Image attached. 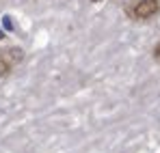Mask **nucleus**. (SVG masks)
Listing matches in <instances>:
<instances>
[{
    "instance_id": "obj_3",
    "label": "nucleus",
    "mask_w": 160,
    "mask_h": 153,
    "mask_svg": "<svg viewBox=\"0 0 160 153\" xmlns=\"http://www.w3.org/2000/svg\"><path fill=\"white\" fill-rule=\"evenodd\" d=\"M2 28H4V30H9V32L18 30V26L13 24V17H11V15H2Z\"/></svg>"
},
{
    "instance_id": "obj_2",
    "label": "nucleus",
    "mask_w": 160,
    "mask_h": 153,
    "mask_svg": "<svg viewBox=\"0 0 160 153\" xmlns=\"http://www.w3.org/2000/svg\"><path fill=\"white\" fill-rule=\"evenodd\" d=\"M24 60V50L22 48H4L0 50V78H7L11 69Z\"/></svg>"
},
{
    "instance_id": "obj_4",
    "label": "nucleus",
    "mask_w": 160,
    "mask_h": 153,
    "mask_svg": "<svg viewBox=\"0 0 160 153\" xmlns=\"http://www.w3.org/2000/svg\"><path fill=\"white\" fill-rule=\"evenodd\" d=\"M2 39H7V30H4V28H0V41H2Z\"/></svg>"
},
{
    "instance_id": "obj_5",
    "label": "nucleus",
    "mask_w": 160,
    "mask_h": 153,
    "mask_svg": "<svg viewBox=\"0 0 160 153\" xmlns=\"http://www.w3.org/2000/svg\"><path fill=\"white\" fill-rule=\"evenodd\" d=\"M154 56H160V45L156 48V50H154Z\"/></svg>"
},
{
    "instance_id": "obj_1",
    "label": "nucleus",
    "mask_w": 160,
    "mask_h": 153,
    "mask_svg": "<svg viewBox=\"0 0 160 153\" xmlns=\"http://www.w3.org/2000/svg\"><path fill=\"white\" fill-rule=\"evenodd\" d=\"M160 13V0H138L130 7H126V15L136 22H147Z\"/></svg>"
},
{
    "instance_id": "obj_6",
    "label": "nucleus",
    "mask_w": 160,
    "mask_h": 153,
    "mask_svg": "<svg viewBox=\"0 0 160 153\" xmlns=\"http://www.w3.org/2000/svg\"><path fill=\"white\" fill-rule=\"evenodd\" d=\"M91 2H102V0H91Z\"/></svg>"
}]
</instances>
